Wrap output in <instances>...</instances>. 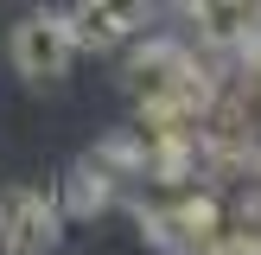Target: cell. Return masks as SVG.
I'll list each match as a JSON object with an SVG mask.
<instances>
[{
	"instance_id": "4",
	"label": "cell",
	"mask_w": 261,
	"mask_h": 255,
	"mask_svg": "<svg viewBox=\"0 0 261 255\" xmlns=\"http://www.w3.org/2000/svg\"><path fill=\"white\" fill-rule=\"evenodd\" d=\"M191 19H198V38L217 51H242L261 32V0H191Z\"/></svg>"
},
{
	"instance_id": "3",
	"label": "cell",
	"mask_w": 261,
	"mask_h": 255,
	"mask_svg": "<svg viewBox=\"0 0 261 255\" xmlns=\"http://www.w3.org/2000/svg\"><path fill=\"white\" fill-rule=\"evenodd\" d=\"M147 223V242H160L166 255H204L217 236H223V211H217V198H178V204H160V211L140 217Z\"/></svg>"
},
{
	"instance_id": "7",
	"label": "cell",
	"mask_w": 261,
	"mask_h": 255,
	"mask_svg": "<svg viewBox=\"0 0 261 255\" xmlns=\"http://www.w3.org/2000/svg\"><path fill=\"white\" fill-rule=\"evenodd\" d=\"M96 7L109 13L121 32H134V26H147V19H153V0H96Z\"/></svg>"
},
{
	"instance_id": "2",
	"label": "cell",
	"mask_w": 261,
	"mask_h": 255,
	"mask_svg": "<svg viewBox=\"0 0 261 255\" xmlns=\"http://www.w3.org/2000/svg\"><path fill=\"white\" fill-rule=\"evenodd\" d=\"M58 230H64V211L45 191H32V185L0 191V249L7 255H51Z\"/></svg>"
},
{
	"instance_id": "6",
	"label": "cell",
	"mask_w": 261,
	"mask_h": 255,
	"mask_svg": "<svg viewBox=\"0 0 261 255\" xmlns=\"http://www.w3.org/2000/svg\"><path fill=\"white\" fill-rule=\"evenodd\" d=\"M109 191H115V178L102 172L96 160H83L70 172V217H89V211H102V204H109Z\"/></svg>"
},
{
	"instance_id": "1",
	"label": "cell",
	"mask_w": 261,
	"mask_h": 255,
	"mask_svg": "<svg viewBox=\"0 0 261 255\" xmlns=\"http://www.w3.org/2000/svg\"><path fill=\"white\" fill-rule=\"evenodd\" d=\"M7 58H13V70H19L25 83H58V76L70 70V58H76L64 13H32V19H19Z\"/></svg>"
},
{
	"instance_id": "5",
	"label": "cell",
	"mask_w": 261,
	"mask_h": 255,
	"mask_svg": "<svg viewBox=\"0 0 261 255\" xmlns=\"http://www.w3.org/2000/svg\"><path fill=\"white\" fill-rule=\"evenodd\" d=\"M64 26H70V45H76V51H115V45L127 38L121 26L96 7V0H76V7L64 13Z\"/></svg>"
}]
</instances>
